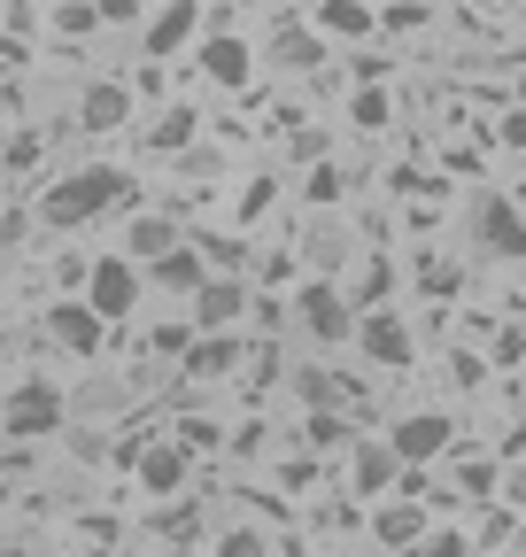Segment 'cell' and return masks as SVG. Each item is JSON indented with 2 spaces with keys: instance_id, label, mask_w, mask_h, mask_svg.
<instances>
[{
  "instance_id": "6da1fadb",
  "label": "cell",
  "mask_w": 526,
  "mask_h": 557,
  "mask_svg": "<svg viewBox=\"0 0 526 557\" xmlns=\"http://www.w3.org/2000/svg\"><path fill=\"white\" fill-rule=\"evenodd\" d=\"M124 194H132V178H124L116 163H86V171H71V178H54V186H47L39 225H54V233H86L93 218H109Z\"/></svg>"
},
{
  "instance_id": "7a4b0ae2",
  "label": "cell",
  "mask_w": 526,
  "mask_h": 557,
  "mask_svg": "<svg viewBox=\"0 0 526 557\" xmlns=\"http://www.w3.org/2000/svg\"><path fill=\"white\" fill-rule=\"evenodd\" d=\"M295 333L317 348H349L356 341V310L341 295V278H302L295 287Z\"/></svg>"
},
{
  "instance_id": "3957f363",
  "label": "cell",
  "mask_w": 526,
  "mask_h": 557,
  "mask_svg": "<svg viewBox=\"0 0 526 557\" xmlns=\"http://www.w3.org/2000/svg\"><path fill=\"white\" fill-rule=\"evenodd\" d=\"M387 449H394V465L403 472H426V465H441L449 449H456V418L449 410H403L387 426Z\"/></svg>"
},
{
  "instance_id": "277c9868",
  "label": "cell",
  "mask_w": 526,
  "mask_h": 557,
  "mask_svg": "<svg viewBox=\"0 0 526 557\" xmlns=\"http://www.w3.org/2000/svg\"><path fill=\"white\" fill-rule=\"evenodd\" d=\"M349 348H356L372 372H411L418 364V333H411V318H394V310H364Z\"/></svg>"
},
{
  "instance_id": "5b68a950",
  "label": "cell",
  "mask_w": 526,
  "mask_h": 557,
  "mask_svg": "<svg viewBox=\"0 0 526 557\" xmlns=\"http://www.w3.org/2000/svg\"><path fill=\"white\" fill-rule=\"evenodd\" d=\"M101 325H116V318H132L140 310V263L132 256H93V271H86V295H78Z\"/></svg>"
},
{
  "instance_id": "8992f818",
  "label": "cell",
  "mask_w": 526,
  "mask_h": 557,
  "mask_svg": "<svg viewBox=\"0 0 526 557\" xmlns=\"http://www.w3.org/2000/svg\"><path fill=\"white\" fill-rule=\"evenodd\" d=\"M0 418H9V434L16 442H47V434H62V418H71V403H62V387L54 380H16V395H9V410H0Z\"/></svg>"
},
{
  "instance_id": "52a82bcc",
  "label": "cell",
  "mask_w": 526,
  "mask_h": 557,
  "mask_svg": "<svg viewBox=\"0 0 526 557\" xmlns=\"http://www.w3.org/2000/svg\"><path fill=\"white\" fill-rule=\"evenodd\" d=\"M473 248L496 256V263H518L526 256V218H518L511 194H480L473 201Z\"/></svg>"
},
{
  "instance_id": "ba28073f",
  "label": "cell",
  "mask_w": 526,
  "mask_h": 557,
  "mask_svg": "<svg viewBox=\"0 0 526 557\" xmlns=\"http://www.w3.org/2000/svg\"><path fill=\"white\" fill-rule=\"evenodd\" d=\"M341 480H349V496H356V504H387V496H394V480H403V465H394L387 434H364V442L349 449Z\"/></svg>"
},
{
  "instance_id": "9c48e42d",
  "label": "cell",
  "mask_w": 526,
  "mask_h": 557,
  "mask_svg": "<svg viewBox=\"0 0 526 557\" xmlns=\"http://www.w3.org/2000/svg\"><path fill=\"white\" fill-rule=\"evenodd\" d=\"M364 534H372V549L411 557V549L434 534V511H426V504H403V496H387V504H372V511H364Z\"/></svg>"
},
{
  "instance_id": "30bf717a",
  "label": "cell",
  "mask_w": 526,
  "mask_h": 557,
  "mask_svg": "<svg viewBox=\"0 0 526 557\" xmlns=\"http://www.w3.org/2000/svg\"><path fill=\"white\" fill-rule=\"evenodd\" d=\"M248 310H255V295L240 287V278H233V271H210V278H202V295H193V318H186V325L210 341V333H233Z\"/></svg>"
},
{
  "instance_id": "8fae6325",
  "label": "cell",
  "mask_w": 526,
  "mask_h": 557,
  "mask_svg": "<svg viewBox=\"0 0 526 557\" xmlns=\"http://www.w3.org/2000/svg\"><path fill=\"white\" fill-rule=\"evenodd\" d=\"M193 62H202V78H210L217 94H240V86L255 78V47H248L240 32H202V47H193Z\"/></svg>"
},
{
  "instance_id": "7c38bea8",
  "label": "cell",
  "mask_w": 526,
  "mask_h": 557,
  "mask_svg": "<svg viewBox=\"0 0 526 557\" xmlns=\"http://www.w3.org/2000/svg\"><path fill=\"white\" fill-rule=\"evenodd\" d=\"M178 47H202V9H193V0L148 9V24H140V54H148V62H171Z\"/></svg>"
},
{
  "instance_id": "4fadbf2b",
  "label": "cell",
  "mask_w": 526,
  "mask_h": 557,
  "mask_svg": "<svg viewBox=\"0 0 526 557\" xmlns=\"http://www.w3.org/2000/svg\"><path fill=\"white\" fill-rule=\"evenodd\" d=\"M310 32L325 47H372L379 39V9H364V0H317L310 9Z\"/></svg>"
},
{
  "instance_id": "5bb4252c",
  "label": "cell",
  "mask_w": 526,
  "mask_h": 557,
  "mask_svg": "<svg viewBox=\"0 0 526 557\" xmlns=\"http://www.w3.org/2000/svg\"><path fill=\"white\" fill-rule=\"evenodd\" d=\"M47 333H54V348H71V357H101V333H109V325L71 295V302H54V310H47Z\"/></svg>"
},
{
  "instance_id": "9a60e30c",
  "label": "cell",
  "mask_w": 526,
  "mask_h": 557,
  "mask_svg": "<svg viewBox=\"0 0 526 557\" xmlns=\"http://www.w3.org/2000/svg\"><path fill=\"white\" fill-rule=\"evenodd\" d=\"M124 124H132V86L93 78V86L78 94V132H124Z\"/></svg>"
},
{
  "instance_id": "2e32d148",
  "label": "cell",
  "mask_w": 526,
  "mask_h": 557,
  "mask_svg": "<svg viewBox=\"0 0 526 557\" xmlns=\"http://www.w3.org/2000/svg\"><path fill=\"white\" fill-rule=\"evenodd\" d=\"M186 248V233H178V218H132V233H124V256L140 263V271H155L163 256H178Z\"/></svg>"
},
{
  "instance_id": "e0dca14e",
  "label": "cell",
  "mask_w": 526,
  "mask_h": 557,
  "mask_svg": "<svg viewBox=\"0 0 526 557\" xmlns=\"http://www.w3.org/2000/svg\"><path fill=\"white\" fill-rule=\"evenodd\" d=\"M356 442H364V426H356L349 410H310V418H302V449H310V457H334V449L349 457Z\"/></svg>"
},
{
  "instance_id": "ac0fdd59",
  "label": "cell",
  "mask_w": 526,
  "mask_h": 557,
  "mask_svg": "<svg viewBox=\"0 0 526 557\" xmlns=\"http://www.w3.org/2000/svg\"><path fill=\"white\" fill-rule=\"evenodd\" d=\"M186 449L178 442H155V449H140V457H132V472H140V487H148V496H178V487H186Z\"/></svg>"
},
{
  "instance_id": "d6986e66",
  "label": "cell",
  "mask_w": 526,
  "mask_h": 557,
  "mask_svg": "<svg viewBox=\"0 0 526 557\" xmlns=\"http://www.w3.org/2000/svg\"><path fill=\"white\" fill-rule=\"evenodd\" d=\"M341 295H349L356 318H364V310H387V295H394V263H387V256H364V263H356V287H341Z\"/></svg>"
},
{
  "instance_id": "ffe728a7",
  "label": "cell",
  "mask_w": 526,
  "mask_h": 557,
  "mask_svg": "<svg viewBox=\"0 0 526 557\" xmlns=\"http://www.w3.org/2000/svg\"><path fill=\"white\" fill-rule=\"evenodd\" d=\"M240 357H248V348H240L233 333H210V341H193V348H186V372H193V380H225Z\"/></svg>"
},
{
  "instance_id": "44dd1931",
  "label": "cell",
  "mask_w": 526,
  "mask_h": 557,
  "mask_svg": "<svg viewBox=\"0 0 526 557\" xmlns=\"http://www.w3.org/2000/svg\"><path fill=\"white\" fill-rule=\"evenodd\" d=\"M148 278H155V287H171V295H202V278H210V263H202V248L186 240V248H178V256H163V263H155Z\"/></svg>"
},
{
  "instance_id": "7402d4cb",
  "label": "cell",
  "mask_w": 526,
  "mask_h": 557,
  "mask_svg": "<svg viewBox=\"0 0 526 557\" xmlns=\"http://www.w3.org/2000/svg\"><path fill=\"white\" fill-rule=\"evenodd\" d=\"M418 295H434V310H449L456 295H465V271H456L441 248H426V256H418Z\"/></svg>"
},
{
  "instance_id": "603a6c76",
  "label": "cell",
  "mask_w": 526,
  "mask_h": 557,
  "mask_svg": "<svg viewBox=\"0 0 526 557\" xmlns=\"http://www.w3.org/2000/svg\"><path fill=\"white\" fill-rule=\"evenodd\" d=\"M193 132H202V109H193V101H178V109H163V116L148 124V148H155V156H171V148H186Z\"/></svg>"
},
{
  "instance_id": "cb8c5ba5",
  "label": "cell",
  "mask_w": 526,
  "mask_h": 557,
  "mask_svg": "<svg viewBox=\"0 0 526 557\" xmlns=\"http://www.w3.org/2000/svg\"><path fill=\"white\" fill-rule=\"evenodd\" d=\"M279 24H287V32L272 39V62H287V70H317V62H325V39H317V32H295L302 16H279Z\"/></svg>"
},
{
  "instance_id": "d4e9b609",
  "label": "cell",
  "mask_w": 526,
  "mask_h": 557,
  "mask_svg": "<svg viewBox=\"0 0 526 557\" xmlns=\"http://www.w3.org/2000/svg\"><path fill=\"white\" fill-rule=\"evenodd\" d=\"M503 487V457H456V480H449V496H496Z\"/></svg>"
},
{
  "instance_id": "484cf974",
  "label": "cell",
  "mask_w": 526,
  "mask_h": 557,
  "mask_svg": "<svg viewBox=\"0 0 526 557\" xmlns=\"http://www.w3.org/2000/svg\"><path fill=\"white\" fill-rule=\"evenodd\" d=\"M349 124H356V132H387V124H394V94H387V86H356V94H349Z\"/></svg>"
},
{
  "instance_id": "4316f807",
  "label": "cell",
  "mask_w": 526,
  "mask_h": 557,
  "mask_svg": "<svg viewBox=\"0 0 526 557\" xmlns=\"http://www.w3.org/2000/svg\"><path fill=\"white\" fill-rule=\"evenodd\" d=\"M434 16H441V9H426V0H394V9H379V32H387V39H418Z\"/></svg>"
},
{
  "instance_id": "83f0119b",
  "label": "cell",
  "mask_w": 526,
  "mask_h": 557,
  "mask_svg": "<svg viewBox=\"0 0 526 557\" xmlns=\"http://www.w3.org/2000/svg\"><path fill=\"white\" fill-rule=\"evenodd\" d=\"M356 519H364V504H356V496H334V504H317V511H310V527H317V534H349Z\"/></svg>"
},
{
  "instance_id": "f1b7e54d",
  "label": "cell",
  "mask_w": 526,
  "mask_h": 557,
  "mask_svg": "<svg viewBox=\"0 0 526 557\" xmlns=\"http://www.w3.org/2000/svg\"><path fill=\"white\" fill-rule=\"evenodd\" d=\"M411 557H480V549H473V534H465V527H434Z\"/></svg>"
},
{
  "instance_id": "f546056e",
  "label": "cell",
  "mask_w": 526,
  "mask_h": 557,
  "mask_svg": "<svg viewBox=\"0 0 526 557\" xmlns=\"http://www.w3.org/2000/svg\"><path fill=\"white\" fill-rule=\"evenodd\" d=\"M317 480H325V465H317L310 449H295V457L279 465V487H287V496H310V487H317Z\"/></svg>"
},
{
  "instance_id": "4dcf8cb0",
  "label": "cell",
  "mask_w": 526,
  "mask_h": 557,
  "mask_svg": "<svg viewBox=\"0 0 526 557\" xmlns=\"http://www.w3.org/2000/svg\"><path fill=\"white\" fill-rule=\"evenodd\" d=\"M47 24H54L62 39H86V32L101 24V9H86V0H62V9H47Z\"/></svg>"
},
{
  "instance_id": "1f68e13d",
  "label": "cell",
  "mask_w": 526,
  "mask_h": 557,
  "mask_svg": "<svg viewBox=\"0 0 526 557\" xmlns=\"http://www.w3.org/2000/svg\"><path fill=\"white\" fill-rule=\"evenodd\" d=\"M295 395H302V410H334V372L302 364V372H295Z\"/></svg>"
},
{
  "instance_id": "d6a6232c",
  "label": "cell",
  "mask_w": 526,
  "mask_h": 557,
  "mask_svg": "<svg viewBox=\"0 0 526 557\" xmlns=\"http://www.w3.org/2000/svg\"><path fill=\"white\" fill-rule=\"evenodd\" d=\"M0 156H9V171H39L47 139H39V132H9V148H0Z\"/></svg>"
},
{
  "instance_id": "836d02e7",
  "label": "cell",
  "mask_w": 526,
  "mask_h": 557,
  "mask_svg": "<svg viewBox=\"0 0 526 557\" xmlns=\"http://www.w3.org/2000/svg\"><path fill=\"white\" fill-rule=\"evenodd\" d=\"M193 341H202L193 325H155V333H148V348H155V357H178V364H186V348H193Z\"/></svg>"
},
{
  "instance_id": "e575fe53",
  "label": "cell",
  "mask_w": 526,
  "mask_h": 557,
  "mask_svg": "<svg viewBox=\"0 0 526 557\" xmlns=\"http://www.w3.org/2000/svg\"><path fill=\"white\" fill-rule=\"evenodd\" d=\"M302 194H310V201H317V209H325V201H341V171H334V163H317V171H310V186H302Z\"/></svg>"
},
{
  "instance_id": "d590c367",
  "label": "cell",
  "mask_w": 526,
  "mask_h": 557,
  "mask_svg": "<svg viewBox=\"0 0 526 557\" xmlns=\"http://www.w3.org/2000/svg\"><path fill=\"white\" fill-rule=\"evenodd\" d=\"M496 139H503V148H511V156H526V101H518V109H503V124H496Z\"/></svg>"
},
{
  "instance_id": "8d00e7d4",
  "label": "cell",
  "mask_w": 526,
  "mask_h": 557,
  "mask_svg": "<svg viewBox=\"0 0 526 557\" xmlns=\"http://www.w3.org/2000/svg\"><path fill=\"white\" fill-rule=\"evenodd\" d=\"M217 557H263V534H255V527H240V534H225V542H217Z\"/></svg>"
},
{
  "instance_id": "74e56055",
  "label": "cell",
  "mask_w": 526,
  "mask_h": 557,
  "mask_svg": "<svg viewBox=\"0 0 526 557\" xmlns=\"http://www.w3.org/2000/svg\"><path fill=\"white\" fill-rule=\"evenodd\" d=\"M496 364H503V372L526 364V333H496Z\"/></svg>"
},
{
  "instance_id": "f35d334b",
  "label": "cell",
  "mask_w": 526,
  "mask_h": 557,
  "mask_svg": "<svg viewBox=\"0 0 526 557\" xmlns=\"http://www.w3.org/2000/svg\"><path fill=\"white\" fill-rule=\"evenodd\" d=\"M101 24H148L140 0H101Z\"/></svg>"
},
{
  "instance_id": "ab89813d",
  "label": "cell",
  "mask_w": 526,
  "mask_h": 557,
  "mask_svg": "<svg viewBox=\"0 0 526 557\" xmlns=\"http://www.w3.org/2000/svg\"><path fill=\"white\" fill-rule=\"evenodd\" d=\"M503 511H526V465H511V480H503Z\"/></svg>"
},
{
  "instance_id": "60d3db41",
  "label": "cell",
  "mask_w": 526,
  "mask_h": 557,
  "mask_svg": "<svg viewBox=\"0 0 526 557\" xmlns=\"http://www.w3.org/2000/svg\"><path fill=\"white\" fill-rule=\"evenodd\" d=\"M449 372H456V387H480V357H465V348L449 357Z\"/></svg>"
},
{
  "instance_id": "b9f144b4",
  "label": "cell",
  "mask_w": 526,
  "mask_h": 557,
  "mask_svg": "<svg viewBox=\"0 0 526 557\" xmlns=\"http://www.w3.org/2000/svg\"><path fill=\"white\" fill-rule=\"evenodd\" d=\"M503 457H526V418H518V426L503 434Z\"/></svg>"
},
{
  "instance_id": "7bdbcfd3",
  "label": "cell",
  "mask_w": 526,
  "mask_h": 557,
  "mask_svg": "<svg viewBox=\"0 0 526 557\" xmlns=\"http://www.w3.org/2000/svg\"><path fill=\"white\" fill-rule=\"evenodd\" d=\"M0 557H32V549H16V542H0Z\"/></svg>"
},
{
  "instance_id": "ee69618b",
  "label": "cell",
  "mask_w": 526,
  "mask_h": 557,
  "mask_svg": "<svg viewBox=\"0 0 526 557\" xmlns=\"http://www.w3.org/2000/svg\"><path fill=\"white\" fill-rule=\"evenodd\" d=\"M518 395H526V372H518V380H511V403H518Z\"/></svg>"
},
{
  "instance_id": "f6af8a7d",
  "label": "cell",
  "mask_w": 526,
  "mask_h": 557,
  "mask_svg": "<svg viewBox=\"0 0 526 557\" xmlns=\"http://www.w3.org/2000/svg\"><path fill=\"white\" fill-rule=\"evenodd\" d=\"M0 287H9V248H0Z\"/></svg>"
},
{
  "instance_id": "bcb514c9",
  "label": "cell",
  "mask_w": 526,
  "mask_h": 557,
  "mask_svg": "<svg viewBox=\"0 0 526 557\" xmlns=\"http://www.w3.org/2000/svg\"><path fill=\"white\" fill-rule=\"evenodd\" d=\"M78 557H116V549H78Z\"/></svg>"
},
{
  "instance_id": "7dc6e473",
  "label": "cell",
  "mask_w": 526,
  "mask_h": 557,
  "mask_svg": "<svg viewBox=\"0 0 526 557\" xmlns=\"http://www.w3.org/2000/svg\"><path fill=\"white\" fill-rule=\"evenodd\" d=\"M511 24H526V9H511Z\"/></svg>"
},
{
  "instance_id": "c3c4849f",
  "label": "cell",
  "mask_w": 526,
  "mask_h": 557,
  "mask_svg": "<svg viewBox=\"0 0 526 557\" xmlns=\"http://www.w3.org/2000/svg\"><path fill=\"white\" fill-rule=\"evenodd\" d=\"M0 348H9V333H0Z\"/></svg>"
}]
</instances>
